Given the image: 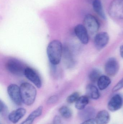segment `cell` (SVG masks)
Here are the masks:
<instances>
[{
	"mask_svg": "<svg viewBox=\"0 0 123 124\" xmlns=\"http://www.w3.org/2000/svg\"><path fill=\"white\" fill-rule=\"evenodd\" d=\"M92 7L94 11L102 19L104 20L107 19V16L100 0H94L92 2Z\"/></svg>",
	"mask_w": 123,
	"mask_h": 124,
	"instance_id": "cell-17",
	"label": "cell"
},
{
	"mask_svg": "<svg viewBox=\"0 0 123 124\" xmlns=\"http://www.w3.org/2000/svg\"><path fill=\"white\" fill-rule=\"evenodd\" d=\"M101 72L97 69H94L91 71L89 75V78L91 82L94 83L97 82L101 76Z\"/></svg>",
	"mask_w": 123,
	"mask_h": 124,
	"instance_id": "cell-21",
	"label": "cell"
},
{
	"mask_svg": "<svg viewBox=\"0 0 123 124\" xmlns=\"http://www.w3.org/2000/svg\"><path fill=\"white\" fill-rule=\"evenodd\" d=\"M7 93L12 101L17 106H21L22 101L20 87L15 84H11L7 88Z\"/></svg>",
	"mask_w": 123,
	"mask_h": 124,
	"instance_id": "cell-6",
	"label": "cell"
},
{
	"mask_svg": "<svg viewBox=\"0 0 123 124\" xmlns=\"http://www.w3.org/2000/svg\"><path fill=\"white\" fill-rule=\"evenodd\" d=\"M104 70L106 74L110 77H114L117 74L119 65L116 59L111 57L108 59L105 65Z\"/></svg>",
	"mask_w": 123,
	"mask_h": 124,
	"instance_id": "cell-7",
	"label": "cell"
},
{
	"mask_svg": "<svg viewBox=\"0 0 123 124\" xmlns=\"http://www.w3.org/2000/svg\"><path fill=\"white\" fill-rule=\"evenodd\" d=\"M123 105V98L121 95H113L108 102V108L111 112H115L120 109Z\"/></svg>",
	"mask_w": 123,
	"mask_h": 124,
	"instance_id": "cell-8",
	"label": "cell"
},
{
	"mask_svg": "<svg viewBox=\"0 0 123 124\" xmlns=\"http://www.w3.org/2000/svg\"><path fill=\"white\" fill-rule=\"evenodd\" d=\"M123 88V77L113 88L112 92H116Z\"/></svg>",
	"mask_w": 123,
	"mask_h": 124,
	"instance_id": "cell-23",
	"label": "cell"
},
{
	"mask_svg": "<svg viewBox=\"0 0 123 124\" xmlns=\"http://www.w3.org/2000/svg\"><path fill=\"white\" fill-rule=\"evenodd\" d=\"M89 102V98L87 95L79 97L75 103V108L77 110H81L85 108Z\"/></svg>",
	"mask_w": 123,
	"mask_h": 124,
	"instance_id": "cell-18",
	"label": "cell"
},
{
	"mask_svg": "<svg viewBox=\"0 0 123 124\" xmlns=\"http://www.w3.org/2000/svg\"><path fill=\"white\" fill-rule=\"evenodd\" d=\"M108 13L113 18L123 19V0H113L109 6Z\"/></svg>",
	"mask_w": 123,
	"mask_h": 124,
	"instance_id": "cell-4",
	"label": "cell"
},
{
	"mask_svg": "<svg viewBox=\"0 0 123 124\" xmlns=\"http://www.w3.org/2000/svg\"><path fill=\"white\" fill-rule=\"evenodd\" d=\"M95 122L94 119H88L84 121V122L80 124H95Z\"/></svg>",
	"mask_w": 123,
	"mask_h": 124,
	"instance_id": "cell-26",
	"label": "cell"
},
{
	"mask_svg": "<svg viewBox=\"0 0 123 124\" xmlns=\"http://www.w3.org/2000/svg\"><path fill=\"white\" fill-rule=\"evenodd\" d=\"M58 100V98L56 95H53L50 97L47 101L48 103L53 104L56 102Z\"/></svg>",
	"mask_w": 123,
	"mask_h": 124,
	"instance_id": "cell-24",
	"label": "cell"
},
{
	"mask_svg": "<svg viewBox=\"0 0 123 124\" xmlns=\"http://www.w3.org/2000/svg\"><path fill=\"white\" fill-rule=\"evenodd\" d=\"M111 83V80L108 76H101L97 81V86L100 90H103L107 89Z\"/></svg>",
	"mask_w": 123,
	"mask_h": 124,
	"instance_id": "cell-19",
	"label": "cell"
},
{
	"mask_svg": "<svg viewBox=\"0 0 123 124\" xmlns=\"http://www.w3.org/2000/svg\"><path fill=\"white\" fill-rule=\"evenodd\" d=\"M43 108L42 106H39L32 111L27 118L20 124H32L35 119L42 115Z\"/></svg>",
	"mask_w": 123,
	"mask_h": 124,
	"instance_id": "cell-15",
	"label": "cell"
},
{
	"mask_svg": "<svg viewBox=\"0 0 123 124\" xmlns=\"http://www.w3.org/2000/svg\"><path fill=\"white\" fill-rule=\"evenodd\" d=\"M109 35L106 32L97 33L94 38L95 46L97 50H100L104 48L109 42Z\"/></svg>",
	"mask_w": 123,
	"mask_h": 124,
	"instance_id": "cell-11",
	"label": "cell"
},
{
	"mask_svg": "<svg viewBox=\"0 0 123 124\" xmlns=\"http://www.w3.org/2000/svg\"><path fill=\"white\" fill-rule=\"evenodd\" d=\"M110 115L106 110L99 111L95 116V121L96 124H108L110 120Z\"/></svg>",
	"mask_w": 123,
	"mask_h": 124,
	"instance_id": "cell-13",
	"label": "cell"
},
{
	"mask_svg": "<svg viewBox=\"0 0 123 124\" xmlns=\"http://www.w3.org/2000/svg\"><path fill=\"white\" fill-rule=\"evenodd\" d=\"M26 111L23 108H19L13 111L8 115L9 121L13 124H16L26 114Z\"/></svg>",
	"mask_w": 123,
	"mask_h": 124,
	"instance_id": "cell-12",
	"label": "cell"
},
{
	"mask_svg": "<svg viewBox=\"0 0 123 124\" xmlns=\"http://www.w3.org/2000/svg\"><path fill=\"white\" fill-rule=\"evenodd\" d=\"M79 97V93L77 92H75L68 97L66 99V101L70 104L76 103Z\"/></svg>",
	"mask_w": 123,
	"mask_h": 124,
	"instance_id": "cell-22",
	"label": "cell"
},
{
	"mask_svg": "<svg viewBox=\"0 0 123 124\" xmlns=\"http://www.w3.org/2000/svg\"><path fill=\"white\" fill-rule=\"evenodd\" d=\"M120 52L121 56L123 59V45L121 46L120 47Z\"/></svg>",
	"mask_w": 123,
	"mask_h": 124,
	"instance_id": "cell-27",
	"label": "cell"
},
{
	"mask_svg": "<svg viewBox=\"0 0 123 124\" xmlns=\"http://www.w3.org/2000/svg\"><path fill=\"white\" fill-rule=\"evenodd\" d=\"M84 25L88 33L94 35L97 32L100 28V24L97 19L93 15L87 14L84 19Z\"/></svg>",
	"mask_w": 123,
	"mask_h": 124,
	"instance_id": "cell-5",
	"label": "cell"
},
{
	"mask_svg": "<svg viewBox=\"0 0 123 124\" xmlns=\"http://www.w3.org/2000/svg\"><path fill=\"white\" fill-rule=\"evenodd\" d=\"M87 95L92 100H97L100 97V93L97 87L92 84L87 85L86 89Z\"/></svg>",
	"mask_w": 123,
	"mask_h": 124,
	"instance_id": "cell-16",
	"label": "cell"
},
{
	"mask_svg": "<svg viewBox=\"0 0 123 124\" xmlns=\"http://www.w3.org/2000/svg\"><path fill=\"white\" fill-rule=\"evenodd\" d=\"M6 67L10 73L19 76L24 75L25 70L27 67L22 62L14 59L8 60L6 63Z\"/></svg>",
	"mask_w": 123,
	"mask_h": 124,
	"instance_id": "cell-3",
	"label": "cell"
},
{
	"mask_svg": "<svg viewBox=\"0 0 123 124\" xmlns=\"http://www.w3.org/2000/svg\"><path fill=\"white\" fill-rule=\"evenodd\" d=\"M24 76L38 88H40L42 86L41 78L39 74L34 69L27 67L25 70Z\"/></svg>",
	"mask_w": 123,
	"mask_h": 124,
	"instance_id": "cell-10",
	"label": "cell"
},
{
	"mask_svg": "<svg viewBox=\"0 0 123 124\" xmlns=\"http://www.w3.org/2000/svg\"><path fill=\"white\" fill-rule=\"evenodd\" d=\"M74 32L82 43L87 44L89 40V33L84 25L79 24L74 28Z\"/></svg>",
	"mask_w": 123,
	"mask_h": 124,
	"instance_id": "cell-9",
	"label": "cell"
},
{
	"mask_svg": "<svg viewBox=\"0 0 123 124\" xmlns=\"http://www.w3.org/2000/svg\"><path fill=\"white\" fill-rule=\"evenodd\" d=\"M53 124H60L61 122V120L60 118L58 116H56L54 117L53 118Z\"/></svg>",
	"mask_w": 123,
	"mask_h": 124,
	"instance_id": "cell-25",
	"label": "cell"
},
{
	"mask_svg": "<svg viewBox=\"0 0 123 124\" xmlns=\"http://www.w3.org/2000/svg\"><path fill=\"white\" fill-rule=\"evenodd\" d=\"M58 111L61 116L64 118H70L72 116V111L67 106H62L59 108Z\"/></svg>",
	"mask_w": 123,
	"mask_h": 124,
	"instance_id": "cell-20",
	"label": "cell"
},
{
	"mask_svg": "<svg viewBox=\"0 0 123 124\" xmlns=\"http://www.w3.org/2000/svg\"><path fill=\"white\" fill-rule=\"evenodd\" d=\"M63 45L60 41L54 40L48 44L47 49L48 57L51 64L57 65L61 60Z\"/></svg>",
	"mask_w": 123,
	"mask_h": 124,
	"instance_id": "cell-1",
	"label": "cell"
},
{
	"mask_svg": "<svg viewBox=\"0 0 123 124\" xmlns=\"http://www.w3.org/2000/svg\"><path fill=\"white\" fill-rule=\"evenodd\" d=\"M80 111L79 113V116L80 119L84 121L94 119L96 116V111L92 107H86L84 109Z\"/></svg>",
	"mask_w": 123,
	"mask_h": 124,
	"instance_id": "cell-14",
	"label": "cell"
},
{
	"mask_svg": "<svg viewBox=\"0 0 123 124\" xmlns=\"http://www.w3.org/2000/svg\"><path fill=\"white\" fill-rule=\"evenodd\" d=\"M19 87L22 102L28 106L32 105L37 96L36 88L32 85L27 82L22 83Z\"/></svg>",
	"mask_w": 123,
	"mask_h": 124,
	"instance_id": "cell-2",
	"label": "cell"
}]
</instances>
